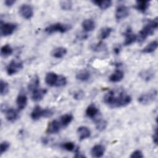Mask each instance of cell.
Masks as SVG:
<instances>
[{
	"mask_svg": "<svg viewBox=\"0 0 158 158\" xmlns=\"http://www.w3.org/2000/svg\"><path fill=\"white\" fill-rule=\"evenodd\" d=\"M61 127L59 121L53 120L48 123L46 132L48 134H56L60 131Z\"/></svg>",
	"mask_w": 158,
	"mask_h": 158,
	"instance_id": "11",
	"label": "cell"
},
{
	"mask_svg": "<svg viewBox=\"0 0 158 158\" xmlns=\"http://www.w3.org/2000/svg\"><path fill=\"white\" fill-rule=\"evenodd\" d=\"M94 122L96 129L100 131L104 130L107 126V122L106 120H103L101 118H95Z\"/></svg>",
	"mask_w": 158,
	"mask_h": 158,
	"instance_id": "29",
	"label": "cell"
},
{
	"mask_svg": "<svg viewBox=\"0 0 158 158\" xmlns=\"http://www.w3.org/2000/svg\"><path fill=\"white\" fill-rule=\"evenodd\" d=\"M105 147L102 144L94 145L91 150V154L93 157H101L105 152Z\"/></svg>",
	"mask_w": 158,
	"mask_h": 158,
	"instance_id": "15",
	"label": "cell"
},
{
	"mask_svg": "<svg viewBox=\"0 0 158 158\" xmlns=\"http://www.w3.org/2000/svg\"><path fill=\"white\" fill-rule=\"evenodd\" d=\"M60 146L62 147V148H63L64 149H65L67 151H73L74 152L75 149H76L75 144L73 142H70V141L64 143L60 145Z\"/></svg>",
	"mask_w": 158,
	"mask_h": 158,
	"instance_id": "35",
	"label": "cell"
},
{
	"mask_svg": "<svg viewBox=\"0 0 158 158\" xmlns=\"http://www.w3.org/2000/svg\"><path fill=\"white\" fill-rule=\"evenodd\" d=\"M57 78L58 75L56 73L50 72L47 73L45 76V82L50 86H55Z\"/></svg>",
	"mask_w": 158,
	"mask_h": 158,
	"instance_id": "19",
	"label": "cell"
},
{
	"mask_svg": "<svg viewBox=\"0 0 158 158\" xmlns=\"http://www.w3.org/2000/svg\"><path fill=\"white\" fill-rule=\"evenodd\" d=\"M91 77L90 72L86 70H80L76 74V79L81 81H88Z\"/></svg>",
	"mask_w": 158,
	"mask_h": 158,
	"instance_id": "26",
	"label": "cell"
},
{
	"mask_svg": "<svg viewBox=\"0 0 158 158\" xmlns=\"http://www.w3.org/2000/svg\"><path fill=\"white\" fill-rule=\"evenodd\" d=\"M92 2L96 6H97L98 7H99L102 10H106L108 9L112 6V1L110 0H105V1L96 0V1H93Z\"/></svg>",
	"mask_w": 158,
	"mask_h": 158,
	"instance_id": "28",
	"label": "cell"
},
{
	"mask_svg": "<svg viewBox=\"0 0 158 158\" xmlns=\"http://www.w3.org/2000/svg\"><path fill=\"white\" fill-rule=\"evenodd\" d=\"M130 157L131 158H143L144 156L140 150H135L131 154Z\"/></svg>",
	"mask_w": 158,
	"mask_h": 158,
	"instance_id": "39",
	"label": "cell"
},
{
	"mask_svg": "<svg viewBox=\"0 0 158 158\" xmlns=\"http://www.w3.org/2000/svg\"><path fill=\"white\" fill-rule=\"evenodd\" d=\"M14 3H15V0H6L4 1V4L7 7L12 6Z\"/></svg>",
	"mask_w": 158,
	"mask_h": 158,
	"instance_id": "41",
	"label": "cell"
},
{
	"mask_svg": "<svg viewBox=\"0 0 158 158\" xmlns=\"http://www.w3.org/2000/svg\"><path fill=\"white\" fill-rule=\"evenodd\" d=\"M17 25L14 23L7 22L4 23L1 21L0 23V33L1 36H7L12 35L16 30Z\"/></svg>",
	"mask_w": 158,
	"mask_h": 158,
	"instance_id": "6",
	"label": "cell"
},
{
	"mask_svg": "<svg viewBox=\"0 0 158 158\" xmlns=\"http://www.w3.org/2000/svg\"><path fill=\"white\" fill-rule=\"evenodd\" d=\"M44 109H42L40 106H36L31 112L30 117L33 120H38L41 117H44Z\"/></svg>",
	"mask_w": 158,
	"mask_h": 158,
	"instance_id": "16",
	"label": "cell"
},
{
	"mask_svg": "<svg viewBox=\"0 0 158 158\" xmlns=\"http://www.w3.org/2000/svg\"><path fill=\"white\" fill-rule=\"evenodd\" d=\"M158 42L157 40L152 41L147 44L142 50L141 52L144 54H149L153 52L157 48Z\"/></svg>",
	"mask_w": 158,
	"mask_h": 158,
	"instance_id": "24",
	"label": "cell"
},
{
	"mask_svg": "<svg viewBox=\"0 0 158 158\" xmlns=\"http://www.w3.org/2000/svg\"><path fill=\"white\" fill-rule=\"evenodd\" d=\"M120 51H121V47H120V46H119V45L115 46V47L114 48V49H113V51H114V52L115 54H118L120 53Z\"/></svg>",
	"mask_w": 158,
	"mask_h": 158,
	"instance_id": "42",
	"label": "cell"
},
{
	"mask_svg": "<svg viewBox=\"0 0 158 158\" xmlns=\"http://www.w3.org/2000/svg\"><path fill=\"white\" fill-rule=\"evenodd\" d=\"M103 100L109 107L118 108L128 105L131 101V98L123 90H110L104 95Z\"/></svg>",
	"mask_w": 158,
	"mask_h": 158,
	"instance_id": "1",
	"label": "cell"
},
{
	"mask_svg": "<svg viewBox=\"0 0 158 158\" xmlns=\"http://www.w3.org/2000/svg\"><path fill=\"white\" fill-rule=\"evenodd\" d=\"M112 31V28L110 27H104L101 29L99 33V38L101 40H105L107 38Z\"/></svg>",
	"mask_w": 158,
	"mask_h": 158,
	"instance_id": "31",
	"label": "cell"
},
{
	"mask_svg": "<svg viewBox=\"0 0 158 158\" xmlns=\"http://www.w3.org/2000/svg\"><path fill=\"white\" fill-rule=\"evenodd\" d=\"M27 97L23 93H20L16 99V104L19 110L24 109L27 104Z\"/></svg>",
	"mask_w": 158,
	"mask_h": 158,
	"instance_id": "14",
	"label": "cell"
},
{
	"mask_svg": "<svg viewBox=\"0 0 158 158\" xmlns=\"http://www.w3.org/2000/svg\"><path fill=\"white\" fill-rule=\"evenodd\" d=\"M81 27L83 30L86 32L92 31L96 27V23L93 19H87L82 22Z\"/></svg>",
	"mask_w": 158,
	"mask_h": 158,
	"instance_id": "18",
	"label": "cell"
},
{
	"mask_svg": "<svg viewBox=\"0 0 158 158\" xmlns=\"http://www.w3.org/2000/svg\"><path fill=\"white\" fill-rule=\"evenodd\" d=\"M91 49L95 52H101L106 49V45L104 43L100 41L98 43L92 44Z\"/></svg>",
	"mask_w": 158,
	"mask_h": 158,
	"instance_id": "32",
	"label": "cell"
},
{
	"mask_svg": "<svg viewBox=\"0 0 158 158\" xmlns=\"http://www.w3.org/2000/svg\"><path fill=\"white\" fill-rule=\"evenodd\" d=\"M19 14L25 19L29 20L33 15V7L27 4H22L19 9Z\"/></svg>",
	"mask_w": 158,
	"mask_h": 158,
	"instance_id": "9",
	"label": "cell"
},
{
	"mask_svg": "<svg viewBox=\"0 0 158 158\" xmlns=\"http://www.w3.org/2000/svg\"><path fill=\"white\" fill-rule=\"evenodd\" d=\"M152 141L154 142V143L155 144H157V127L155 128V130H154V132L152 135Z\"/></svg>",
	"mask_w": 158,
	"mask_h": 158,
	"instance_id": "40",
	"label": "cell"
},
{
	"mask_svg": "<svg viewBox=\"0 0 158 158\" xmlns=\"http://www.w3.org/2000/svg\"><path fill=\"white\" fill-rule=\"evenodd\" d=\"M77 135L80 141H83L85 139H87L89 138L91 136L90 130L85 126L79 127L77 128Z\"/></svg>",
	"mask_w": 158,
	"mask_h": 158,
	"instance_id": "13",
	"label": "cell"
},
{
	"mask_svg": "<svg viewBox=\"0 0 158 158\" xmlns=\"http://www.w3.org/2000/svg\"><path fill=\"white\" fill-rule=\"evenodd\" d=\"M2 111H4L6 115V118L7 120L10 122H14L19 118V113L18 112L12 109V108H7V107H3L1 106Z\"/></svg>",
	"mask_w": 158,
	"mask_h": 158,
	"instance_id": "10",
	"label": "cell"
},
{
	"mask_svg": "<svg viewBox=\"0 0 158 158\" xmlns=\"http://www.w3.org/2000/svg\"><path fill=\"white\" fill-rule=\"evenodd\" d=\"M47 92L48 90L45 88H37L32 92L31 99L35 102H39L43 99Z\"/></svg>",
	"mask_w": 158,
	"mask_h": 158,
	"instance_id": "12",
	"label": "cell"
},
{
	"mask_svg": "<svg viewBox=\"0 0 158 158\" xmlns=\"http://www.w3.org/2000/svg\"><path fill=\"white\" fill-rule=\"evenodd\" d=\"M85 96V92L83 90H78L73 93V98L75 100H81Z\"/></svg>",
	"mask_w": 158,
	"mask_h": 158,
	"instance_id": "38",
	"label": "cell"
},
{
	"mask_svg": "<svg viewBox=\"0 0 158 158\" xmlns=\"http://www.w3.org/2000/svg\"><path fill=\"white\" fill-rule=\"evenodd\" d=\"M150 2L146 0L136 1L134 8L141 13H144L149 8Z\"/></svg>",
	"mask_w": 158,
	"mask_h": 158,
	"instance_id": "17",
	"label": "cell"
},
{
	"mask_svg": "<svg viewBox=\"0 0 158 158\" xmlns=\"http://www.w3.org/2000/svg\"><path fill=\"white\" fill-rule=\"evenodd\" d=\"M158 27V19L156 17L153 20H149L139 31L137 36V41L139 43H143L146 39L152 35Z\"/></svg>",
	"mask_w": 158,
	"mask_h": 158,
	"instance_id": "2",
	"label": "cell"
},
{
	"mask_svg": "<svg viewBox=\"0 0 158 158\" xmlns=\"http://www.w3.org/2000/svg\"><path fill=\"white\" fill-rule=\"evenodd\" d=\"M40 85V78L37 75H34L30 80L28 85V89L30 91L33 92L38 88Z\"/></svg>",
	"mask_w": 158,
	"mask_h": 158,
	"instance_id": "25",
	"label": "cell"
},
{
	"mask_svg": "<svg viewBox=\"0 0 158 158\" xmlns=\"http://www.w3.org/2000/svg\"><path fill=\"white\" fill-rule=\"evenodd\" d=\"M23 68V62L20 59H13L6 67V72L8 75H13L19 72Z\"/></svg>",
	"mask_w": 158,
	"mask_h": 158,
	"instance_id": "5",
	"label": "cell"
},
{
	"mask_svg": "<svg viewBox=\"0 0 158 158\" xmlns=\"http://www.w3.org/2000/svg\"><path fill=\"white\" fill-rule=\"evenodd\" d=\"M157 96L156 89H151L140 95L138 98V102L142 105H148L154 102Z\"/></svg>",
	"mask_w": 158,
	"mask_h": 158,
	"instance_id": "4",
	"label": "cell"
},
{
	"mask_svg": "<svg viewBox=\"0 0 158 158\" xmlns=\"http://www.w3.org/2000/svg\"><path fill=\"white\" fill-rule=\"evenodd\" d=\"M67 83V81L66 77L64 75H58V78H57V80L55 86H56V87L64 86L66 85Z\"/></svg>",
	"mask_w": 158,
	"mask_h": 158,
	"instance_id": "36",
	"label": "cell"
},
{
	"mask_svg": "<svg viewBox=\"0 0 158 158\" xmlns=\"http://www.w3.org/2000/svg\"><path fill=\"white\" fill-rule=\"evenodd\" d=\"M72 28V26L69 24L62 23H56L53 24H51L48 26L44 31L48 34H52L54 33L59 32L61 33H65L69 30H70Z\"/></svg>",
	"mask_w": 158,
	"mask_h": 158,
	"instance_id": "3",
	"label": "cell"
},
{
	"mask_svg": "<svg viewBox=\"0 0 158 158\" xmlns=\"http://www.w3.org/2000/svg\"><path fill=\"white\" fill-rule=\"evenodd\" d=\"M67 52V50L64 47H57L51 52V55L56 59L62 58Z\"/></svg>",
	"mask_w": 158,
	"mask_h": 158,
	"instance_id": "20",
	"label": "cell"
},
{
	"mask_svg": "<svg viewBox=\"0 0 158 158\" xmlns=\"http://www.w3.org/2000/svg\"><path fill=\"white\" fill-rule=\"evenodd\" d=\"M10 147V143L6 141H2L0 145V155L6 152Z\"/></svg>",
	"mask_w": 158,
	"mask_h": 158,
	"instance_id": "37",
	"label": "cell"
},
{
	"mask_svg": "<svg viewBox=\"0 0 158 158\" xmlns=\"http://www.w3.org/2000/svg\"><path fill=\"white\" fill-rule=\"evenodd\" d=\"M123 35L125 36V41L123 42L125 46H130L137 41V35L133 32L131 28L130 27H127L123 33Z\"/></svg>",
	"mask_w": 158,
	"mask_h": 158,
	"instance_id": "8",
	"label": "cell"
},
{
	"mask_svg": "<svg viewBox=\"0 0 158 158\" xmlns=\"http://www.w3.org/2000/svg\"><path fill=\"white\" fill-rule=\"evenodd\" d=\"M60 8L64 10H70L72 8V2L71 1H61L59 2Z\"/></svg>",
	"mask_w": 158,
	"mask_h": 158,
	"instance_id": "33",
	"label": "cell"
},
{
	"mask_svg": "<svg viewBox=\"0 0 158 158\" xmlns=\"http://www.w3.org/2000/svg\"><path fill=\"white\" fill-rule=\"evenodd\" d=\"M85 113L88 117L94 119L98 115L99 110L94 104H91L87 107Z\"/></svg>",
	"mask_w": 158,
	"mask_h": 158,
	"instance_id": "22",
	"label": "cell"
},
{
	"mask_svg": "<svg viewBox=\"0 0 158 158\" xmlns=\"http://www.w3.org/2000/svg\"><path fill=\"white\" fill-rule=\"evenodd\" d=\"M13 53L12 47L9 44H5L1 48V56L3 57H7Z\"/></svg>",
	"mask_w": 158,
	"mask_h": 158,
	"instance_id": "30",
	"label": "cell"
},
{
	"mask_svg": "<svg viewBox=\"0 0 158 158\" xmlns=\"http://www.w3.org/2000/svg\"><path fill=\"white\" fill-rule=\"evenodd\" d=\"M130 14V10L128 7L125 5H120L117 6L115 12V17L117 21H120L127 18Z\"/></svg>",
	"mask_w": 158,
	"mask_h": 158,
	"instance_id": "7",
	"label": "cell"
},
{
	"mask_svg": "<svg viewBox=\"0 0 158 158\" xmlns=\"http://www.w3.org/2000/svg\"><path fill=\"white\" fill-rule=\"evenodd\" d=\"M124 77V73L120 70H116L109 77V80L113 83L120 81Z\"/></svg>",
	"mask_w": 158,
	"mask_h": 158,
	"instance_id": "23",
	"label": "cell"
},
{
	"mask_svg": "<svg viewBox=\"0 0 158 158\" xmlns=\"http://www.w3.org/2000/svg\"><path fill=\"white\" fill-rule=\"evenodd\" d=\"M154 74L155 73L152 69H146L140 72L139 73V76L144 81H149L154 78Z\"/></svg>",
	"mask_w": 158,
	"mask_h": 158,
	"instance_id": "21",
	"label": "cell"
},
{
	"mask_svg": "<svg viewBox=\"0 0 158 158\" xmlns=\"http://www.w3.org/2000/svg\"><path fill=\"white\" fill-rule=\"evenodd\" d=\"M0 85H1V96L6 95L8 93L9 90V86L8 83H7L6 81L2 80H1Z\"/></svg>",
	"mask_w": 158,
	"mask_h": 158,
	"instance_id": "34",
	"label": "cell"
},
{
	"mask_svg": "<svg viewBox=\"0 0 158 158\" xmlns=\"http://www.w3.org/2000/svg\"><path fill=\"white\" fill-rule=\"evenodd\" d=\"M73 119V117L72 114H66L62 115L60 117L59 122L62 127H67L71 123Z\"/></svg>",
	"mask_w": 158,
	"mask_h": 158,
	"instance_id": "27",
	"label": "cell"
}]
</instances>
